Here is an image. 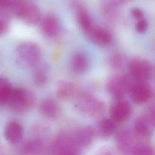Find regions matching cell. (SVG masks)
<instances>
[{
    "label": "cell",
    "mask_w": 155,
    "mask_h": 155,
    "mask_svg": "<svg viewBox=\"0 0 155 155\" xmlns=\"http://www.w3.org/2000/svg\"><path fill=\"white\" fill-rule=\"evenodd\" d=\"M88 36L94 44L99 46H107L112 40L111 34L107 30L96 26Z\"/></svg>",
    "instance_id": "obj_17"
},
{
    "label": "cell",
    "mask_w": 155,
    "mask_h": 155,
    "mask_svg": "<svg viewBox=\"0 0 155 155\" xmlns=\"http://www.w3.org/2000/svg\"><path fill=\"white\" fill-rule=\"evenodd\" d=\"M136 30L140 33H144L148 28V23L144 19H139L136 24Z\"/></svg>",
    "instance_id": "obj_26"
},
{
    "label": "cell",
    "mask_w": 155,
    "mask_h": 155,
    "mask_svg": "<svg viewBox=\"0 0 155 155\" xmlns=\"http://www.w3.org/2000/svg\"><path fill=\"white\" fill-rule=\"evenodd\" d=\"M117 122L111 118H104L99 120L96 125L93 127L96 134L101 137H108L113 134L116 130Z\"/></svg>",
    "instance_id": "obj_16"
},
{
    "label": "cell",
    "mask_w": 155,
    "mask_h": 155,
    "mask_svg": "<svg viewBox=\"0 0 155 155\" xmlns=\"http://www.w3.org/2000/svg\"><path fill=\"white\" fill-rule=\"evenodd\" d=\"M14 88L5 78L0 76V105H7Z\"/></svg>",
    "instance_id": "obj_22"
},
{
    "label": "cell",
    "mask_w": 155,
    "mask_h": 155,
    "mask_svg": "<svg viewBox=\"0 0 155 155\" xmlns=\"http://www.w3.org/2000/svg\"><path fill=\"white\" fill-rule=\"evenodd\" d=\"M40 111L48 118H54L58 116L60 112L59 105L53 99H47L42 102L40 105Z\"/></svg>",
    "instance_id": "obj_19"
},
{
    "label": "cell",
    "mask_w": 155,
    "mask_h": 155,
    "mask_svg": "<svg viewBox=\"0 0 155 155\" xmlns=\"http://www.w3.org/2000/svg\"><path fill=\"white\" fill-rule=\"evenodd\" d=\"M151 125L155 127V107L151 108L147 117Z\"/></svg>",
    "instance_id": "obj_29"
},
{
    "label": "cell",
    "mask_w": 155,
    "mask_h": 155,
    "mask_svg": "<svg viewBox=\"0 0 155 155\" xmlns=\"http://www.w3.org/2000/svg\"><path fill=\"white\" fill-rule=\"evenodd\" d=\"M76 86L68 81H59L55 85V93L58 98L62 101H69L74 99L78 94Z\"/></svg>",
    "instance_id": "obj_11"
},
{
    "label": "cell",
    "mask_w": 155,
    "mask_h": 155,
    "mask_svg": "<svg viewBox=\"0 0 155 155\" xmlns=\"http://www.w3.org/2000/svg\"><path fill=\"white\" fill-rule=\"evenodd\" d=\"M134 79H130L126 76L114 75L107 81L106 89L108 93L116 100L123 98L128 90Z\"/></svg>",
    "instance_id": "obj_5"
},
{
    "label": "cell",
    "mask_w": 155,
    "mask_h": 155,
    "mask_svg": "<svg viewBox=\"0 0 155 155\" xmlns=\"http://www.w3.org/2000/svg\"><path fill=\"white\" fill-rule=\"evenodd\" d=\"M12 10L27 24L35 25L41 18V12L35 4L24 0H16Z\"/></svg>",
    "instance_id": "obj_4"
},
{
    "label": "cell",
    "mask_w": 155,
    "mask_h": 155,
    "mask_svg": "<svg viewBox=\"0 0 155 155\" xmlns=\"http://www.w3.org/2000/svg\"><path fill=\"white\" fill-rule=\"evenodd\" d=\"M75 99V107L81 113L91 117L102 116L105 110V103L87 93H79Z\"/></svg>",
    "instance_id": "obj_1"
},
{
    "label": "cell",
    "mask_w": 155,
    "mask_h": 155,
    "mask_svg": "<svg viewBox=\"0 0 155 155\" xmlns=\"http://www.w3.org/2000/svg\"><path fill=\"white\" fill-rule=\"evenodd\" d=\"M137 137L134 132L128 128L119 130L116 136V145L118 150L124 154H131V150L136 143Z\"/></svg>",
    "instance_id": "obj_9"
},
{
    "label": "cell",
    "mask_w": 155,
    "mask_h": 155,
    "mask_svg": "<svg viewBox=\"0 0 155 155\" xmlns=\"http://www.w3.org/2000/svg\"><path fill=\"white\" fill-rule=\"evenodd\" d=\"M23 128L22 125L15 121L8 122L4 130V136L6 140L12 144H17L23 136Z\"/></svg>",
    "instance_id": "obj_13"
},
{
    "label": "cell",
    "mask_w": 155,
    "mask_h": 155,
    "mask_svg": "<svg viewBox=\"0 0 155 155\" xmlns=\"http://www.w3.org/2000/svg\"><path fill=\"white\" fill-rule=\"evenodd\" d=\"M81 148L76 143L73 135L60 133L51 142L49 151L53 154H76L80 153Z\"/></svg>",
    "instance_id": "obj_3"
},
{
    "label": "cell",
    "mask_w": 155,
    "mask_h": 155,
    "mask_svg": "<svg viewBox=\"0 0 155 155\" xmlns=\"http://www.w3.org/2000/svg\"><path fill=\"white\" fill-rule=\"evenodd\" d=\"M151 124L147 117H138L134 122L133 132L136 136L141 139H148L152 134Z\"/></svg>",
    "instance_id": "obj_15"
},
{
    "label": "cell",
    "mask_w": 155,
    "mask_h": 155,
    "mask_svg": "<svg viewBox=\"0 0 155 155\" xmlns=\"http://www.w3.org/2000/svg\"><path fill=\"white\" fill-rule=\"evenodd\" d=\"M131 14L134 18H135L136 19H137V20L142 19L143 16V12L138 8H132L131 10Z\"/></svg>",
    "instance_id": "obj_27"
},
{
    "label": "cell",
    "mask_w": 155,
    "mask_h": 155,
    "mask_svg": "<svg viewBox=\"0 0 155 155\" xmlns=\"http://www.w3.org/2000/svg\"><path fill=\"white\" fill-rule=\"evenodd\" d=\"M16 0H0V8H12Z\"/></svg>",
    "instance_id": "obj_28"
},
{
    "label": "cell",
    "mask_w": 155,
    "mask_h": 155,
    "mask_svg": "<svg viewBox=\"0 0 155 155\" xmlns=\"http://www.w3.org/2000/svg\"><path fill=\"white\" fill-rule=\"evenodd\" d=\"M129 70L132 79L137 82H145L152 74V67L150 63L142 58L132 59L129 64Z\"/></svg>",
    "instance_id": "obj_7"
},
{
    "label": "cell",
    "mask_w": 155,
    "mask_h": 155,
    "mask_svg": "<svg viewBox=\"0 0 155 155\" xmlns=\"http://www.w3.org/2000/svg\"><path fill=\"white\" fill-rule=\"evenodd\" d=\"M133 154L153 155L155 154L154 148L150 145L145 143H136L131 150Z\"/></svg>",
    "instance_id": "obj_24"
},
{
    "label": "cell",
    "mask_w": 155,
    "mask_h": 155,
    "mask_svg": "<svg viewBox=\"0 0 155 155\" xmlns=\"http://www.w3.org/2000/svg\"><path fill=\"white\" fill-rule=\"evenodd\" d=\"M110 113L113 119L117 123H121L125 121L130 117L131 113V107L127 101L122 99H118L111 105Z\"/></svg>",
    "instance_id": "obj_10"
},
{
    "label": "cell",
    "mask_w": 155,
    "mask_h": 155,
    "mask_svg": "<svg viewBox=\"0 0 155 155\" xmlns=\"http://www.w3.org/2000/svg\"><path fill=\"white\" fill-rule=\"evenodd\" d=\"M36 102L35 95L25 88H14L7 105L14 111L24 112L32 108Z\"/></svg>",
    "instance_id": "obj_2"
},
{
    "label": "cell",
    "mask_w": 155,
    "mask_h": 155,
    "mask_svg": "<svg viewBox=\"0 0 155 155\" xmlns=\"http://www.w3.org/2000/svg\"><path fill=\"white\" fill-rule=\"evenodd\" d=\"M16 53L19 61L28 66L36 65L41 57L39 46L32 42L20 44L17 47Z\"/></svg>",
    "instance_id": "obj_6"
},
{
    "label": "cell",
    "mask_w": 155,
    "mask_h": 155,
    "mask_svg": "<svg viewBox=\"0 0 155 155\" xmlns=\"http://www.w3.org/2000/svg\"><path fill=\"white\" fill-rule=\"evenodd\" d=\"M94 136L93 128L91 126L81 128L73 134L74 140L81 148L89 145Z\"/></svg>",
    "instance_id": "obj_14"
},
{
    "label": "cell",
    "mask_w": 155,
    "mask_h": 155,
    "mask_svg": "<svg viewBox=\"0 0 155 155\" xmlns=\"http://www.w3.org/2000/svg\"><path fill=\"white\" fill-rule=\"evenodd\" d=\"M129 95L135 104H142L147 102L151 96L150 87L145 82H137L134 80L128 90Z\"/></svg>",
    "instance_id": "obj_8"
},
{
    "label": "cell",
    "mask_w": 155,
    "mask_h": 155,
    "mask_svg": "<svg viewBox=\"0 0 155 155\" xmlns=\"http://www.w3.org/2000/svg\"><path fill=\"white\" fill-rule=\"evenodd\" d=\"M7 30V24L2 19H0V35L4 34Z\"/></svg>",
    "instance_id": "obj_30"
},
{
    "label": "cell",
    "mask_w": 155,
    "mask_h": 155,
    "mask_svg": "<svg viewBox=\"0 0 155 155\" xmlns=\"http://www.w3.org/2000/svg\"><path fill=\"white\" fill-rule=\"evenodd\" d=\"M44 150V141L37 137L26 140L22 146V153L25 154H40Z\"/></svg>",
    "instance_id": "obj_18"
},
{
    "label": "cell",
    "mask_w": 155,
    "mask_h": 155,
    "mask_svg": "<svg viewBox=\"0 0 155 155\" xmlns=\"http://www.w3.org/2000/svg\"><path fill=\"white\" fill-rule=\"evenodd\" d=\"M78 21L82 31L88 36L95 27L92 19L88 12L82 8L78 10Z\"/></svg>",
    "instance_id": "obj_21"
},
{
    "label": "cell",
    "mask_w": 155,
    "mask_h": 155,
    "mask_svg": "<svg viewBox=\"0 0 155 155\" xmlns=\"http://www.w3.org/2000/svg\"><path fill=\"white\" fill-rule=\"evenodd\" d=\"M40 27L42 34L50 38L56 37L61 30L59 20L53 15L45 16L41 21Z\"/></svg>",
    "instance_id": "obj_12"
},
{
    "label": "cell",
    "mask_w": 155,
    "mask_h": 155,
    "mask_svg": "<svg viewBox=\"0 0 155 155\" xmlns=\"http://www.w3.org/2000/svg\"><path fill=\"white\" fill-rule=\"evenodd\" d=\"M48 68L44 64L38 65L33 73V79L36 85L39 87L44 86L48 79Z\"/></svg>",
    "instance_id": "obj_23"
},
{
    "label": "cell",
    "mask_w": 155,
    "mask_h": 155,
    "mask_svg": "<svg viewBox=\"0 0 155 155\" xmlns=\"http://www.w3.org/2000/svg\"><path fill=\"white\" fill-rule=\"evenodd\" d=\"M88 59L82 53H77L72 58L71 67L73 71L78 74L85 72L88 67Z\"/></svg>",
    "instance_id": "obj_20"
},
{
    "label": "cell",
    "mask_w": 155,
    "mask_h": 155,
    "mask_svg": "<svg viewBox=\"0 0 155 155\" xmlns=\"http://www.w3.org/2000/svg\"><path fill=\"white\" fill-rule=\"evenodd\" d=\"M125 58L122 54L116 53L110 58V64L111 67L115 68H120L124 64Z\"/></svg>",
    "instance_id": "obj_25"
}]
</instances>
